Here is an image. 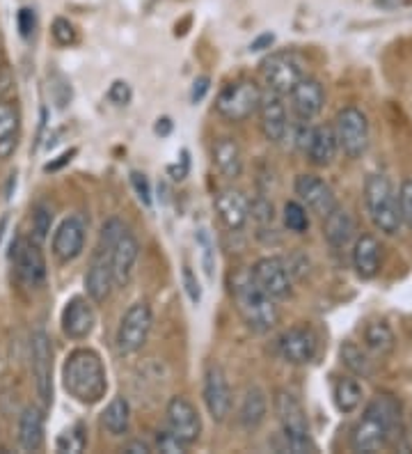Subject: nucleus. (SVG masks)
I'll return each mask as SVG.
<instances>
[{
  "mask_svg": "<svg viewBox=\"0 0 412 454\" xmlns=\"http://www.w3.org/2000/svg\"><path fill=\"white\" fill-rule=\"evenodd\" d=\"M170 131H172L170 117H163V120H159V122H156V133H159V136H170Z\"/></svg>",
  "mask_w": 412,
  "mask_h": 454,
  "instance_id": "obj_50",
  "label": "nucleus"
},
{
  "mask_svg": "<svg viewBox=\"0 0 412 454\" xmlns=\"http://www.w3.org/2000/svg\"><path fill=\"white\" fill-rule=\"evenodd\" d=\"M62 333L69 340H85L92 335L94 324H97V315H94L92 301L85 296H74L66 301L65 310H62Z\"/></svg>",
  "mask_w": 412,
  "mask_h": 454,
  "instance_id": "obj_21",
  "label": "nucleus"
},
{
  "mask_svg": "<svg viewBox=\"0 0 412 454\" xmlns=\"http://www.w3.org/2000/svg\"><path fill=\"white\" fill-rule=\"evenodd\" d=\"M266 88L275 95L286 97L305 78L300 58L293 51H275L259 65Z\"/></svg>",
  "mask_w": 412,
  "mask_h": 454,
  "instance_id": "obj_6",
  "label": "nucleus"
},
{
  "mask_svg": "<svg viewBox=\"0 0 412 454\" xmlns=\"http://www.w3.org/2000/svg\"><path fill=\"white\" fill-rule=\"evenodd\" d=\"M259 97H261V90L257 88V83H253V81H234V83H227L218 92L215 111L229 122H243L253 113H257Z\"/></svg>",
  "mask_w": 412,
  "mask_h": 454,
  "instance_id": "obj_9",
  "label": "nucleus"
},
{
  "mask_svg": "<svg viewBox=\"0 0 412 454\" xmlns=\"http://www.w3.org/2000/svg\"><path fill=\"white\" fill-rule=\"evenodd\" d=\"M266 416H268V397L264 390L257 386L247 388L241 399V406H238V425L243 427V432H257L266 422Z\"/></svg>",
  "mask_w": 412,
  "mask_h": 454,
  "instance_id": "obj_27",
  "label": "nucleus"
},
{
  "mask_svg": "<svg viewBox=\"0 0 412 454\" xmlns=\"http://www.w3.org/2000/svg\"><path fill=\"white\" fill-rule=\"evenodd\" d=\"M17 26H19V35H21L23 39L33 37L35 30H37V14H35V10H30V7H21L17 14Z\"/></svg>",
  "mask_w": 412,
  "mask_h": 454,
  "instance_id": "obj_43",
  "label": "nucleus"
},
{
  "mask_svg": "<svg viewBox=\"0 0 412 454\" xmlns=\"http://www.w3.org/2000/svg\"><path fill=\"white\" fill-rule=\"evenodd\" d=\"M101 425L110 436H127L131 429V404L124 397H113L101 413Z\"/></svg>",
  "mask_w": 412,
  "mask_h": 454,
  "instance_id": "obj_30",
  "label": "nucleus"
},
{
  "mask_svg": "<svg viewBox=\"0 0 412 454\" xmlns=\"http://www.w3.org/2000/svg\"><path fill=\"white\" fill-rule=\"evenodd\" d=\"M108 99L115 106H128L133 99V90L127 81H115L108 88Z\"/></svg>",
  "mask_w": 412,
  "mask_h": 454,
  "instance_id": "obj_45",
  "label": "nucleus"
},
{
  "mask_svg": "<svg viewBox=\"0 0 412 454\" xmlns=\"http://www.w3.org/2000/svg\"><path fill=\"white\" fill-rule=\"evenodd\" d=\"M204 406L214 422H225L231 413V390L225 370L211 363L204 372Z\"/></svg>",
  "mask_w": 412,
  "mask_h": 454,
  "instance_id": "obj_16",
  "label": "nucleus"
},
{
  "mask_svg": "<svg viewBox=\"0 0 412 454\" xmlns=\"http://www.w3.org/2000/svg\"><path fill=\"white\" fill-rule=\"evenodd\" d=\"M337 152H339V143H337L335 129L321 124V127H314L309 131L307 147H305L309 163H314L316 168L332 166L337 159Z\"/></svg>",
  "mask_w": 412,
  "mask_h": 454,
  "instance_id": "obj_24",
  "label": "nucleus"
},
{
  "mask_svg": "<svg viewBox=\"0 0 412 454\" xmlns=\"http://www.w3.org/2000/svg\"><path fill=\"white\" fill-rule=\"evenodd\" d=\"M284 227L289 232L305 234L309 230V214L307 207L302 205L300 200H289L284 205Z\"/></svg>",
  "mask_w": 412,
  "mask_h": 454,
  "instance_id": "obj_35",
  "label": "nucleus"
},
{
  "mask_svg": "<svg viewBox=\"0 0 412 454\" xmlns=\"http://www.w3.org/2000/svg\"><path fill=\"white\" fill-rule=\"evenodd\" d=\"M353 269L362 280H371L380 271V241L374 234H360L353 244Z\"/></svg>",
  "mask_w": 412,
  "mask_h": 454,
  "instance_id": "obj_25",
  "label": "nucleus"
},
{
  "mask_svg": "<svg viewBox=\"0 0 412 454\" xmlns=\"http://www.w3.org/2000/svg\"><path fill=\"white\" fill-rule=\"evenodd\" d=\"M154 326V312L144 301H137L124 312L117 326L115 344L121 354H137L149 340V333Z\"/></svg>",
  "mask_w": 412,
  "mask_h": 454,
  "instance_id": "obj_7",
  "label": "nucleus"
},
{
  "mask_svg": "<svg viewBox=\"0 0 412 454\" xmlns=\"http://www.w3.org/2000/svg\"><path fill=\"white\" fill-rule=\"evenodd\" d=\"M332 397H335L337 409L348 416V413H353V411L360 406V402H362V386H360L357 379L344 377L335 383V393H332Z\"/></svg>",
  "mask_w": 412,
  "mask_h": 454,
  "instance_id": "obj_32",
  "label": "nucleus"
},
{
  "mask_svg": "<svg viewBox=\"0 0 412 454\" xmlns=\"http://www.w3.org/2000/svg\"><path fill=\"white\" fill-rule=\"evenodd\" d=\"M137 257H140V244H137V239L133 237V232L124 230L108 255V264L110 271H113L115 287H127V285L131 283Z\"/></svg>",
  "mask_w": 412,
  "mask_h": 454,
  "instance_id": "obj_19",
  "label": "nucleus"
},
{
  "mask_svg": "<svg viewBox=\"0 0 412 454\" xmlns=\"http://www.w3.org/2000/svg\"><path fill=\"white\" fill-rule=\"evenodd\" d=\"M12 264L26 287H42L46 280V260L35 239L17 237L12 244Z\"/></svg>",
  "mask_w": 412,
  "mask_h": 454,
  "instance_id": "obj_11",
  "label": "nucleus"
},
{
  "mask_svg": "<svg viewBox=\"0 0 412 454\" xmlns=\"http://www.w3.org/2000/svg\"><path fill=\"white\" fill-rule=\"evenodd\" d=\"M30 372L39 402L51 406L53 402V347L46 331H35L30 335Z\"/></svg>",
  "mask_w": 412,
  "mask_h": 454,
  "instance_id": "obj_10",
  "label": "nucleus"
},
{
  "mask_svg": "<svg viewBox=\"0 0 412 454\" xmlns=\"http://www.w3.org/2000/svg\"><path fill=\"white\" fill-rule=\"evenodd\" d=\"M209 76H199L195 83H192V92H190V101L192 104H198V101L204 99V95L209 92Z\"/></svg>",
  "mask_w": 412,
  "mask_h": 454,
  "instance_id": "obj_47",
  "label": "nucleus"
},
{
  "mask_svg": "<svg viewBox=\"0 0 412 454\" xmlns=\"http://www.w3.org/2000/svg\"><path fill=\"white\" fill-rule=\"evenodd\" d=\"M319 349V340L307 326H293L284 331L275 342V351L289 365H307Z\"/></svg>",
  "mask_w": 412,
  "mask_h": 454,
  "instance_id": "obj_15",
  "label": "nucleus"
},
{
  "mask_svg": "<svg viewBox=\"0 0 412 454\" xmlns=\"http://www.w3.org/2000/svg\"><path fill=\"white\" fill-rule=\"evenodd\" d=\"M293 191H296L298 200L302 205L307 207V211L316 214V216H328L330 211L337 207L335 191L328 182H323L321 177L312 175V172H302L298 175L296 182H293Z\"/></svg>",
  "mask_w": 412,
  "mask_h": 454,
  "instance_id": "obj_17",
  "label": "nucleus"
},
{
  "mask_svg": "<svg viewBox=\"0 0 412 454\" xmlns=\"http://www.w3.org/2000/svg\"><path fill=\"white\" fill-rule=\"evenodd\" d=\"M183 287H186L188 299H190L192 303H202V287H199L198 278H195V273H192V269L188 264H183Z\"/></svg>",
  "mask_w": 412,
  "mask_h": 454,
  "instance_id": "obj_46",
  "label": "nucleus"
},
{
  "mask_svg": "<svg viewBox=\"0 0 412 454\" xmlns=\"http://www.w3.org/2000/svg\"><path fill=\"white\" fill-rule=\"evenodd\" d=\"M273 42H275V35L273 33L259 35V37L254 39L253 44H250V51H253V53H257V51H266V49H270V46H273Z\"/></svg>",
  "mask_w": 412,
  "mask_h": 454,
  "instance_id": "obj_48",
  "label": "nucleus"
},
{
  "mask_svg": "<svg viewBox=\"0 0 412 454\" xmlns=\"http://www.w3.org/2000/svg\"><path fill=\"white\" fill-rule=\"evenodd\" d=\"M339 356L341 363H344L355 377H371V374H374V363L369 360V356L364 354L360 344L344 342L341 344Z\"/></svg>",
  "mask_w": 412,
  "mask_h": 454,
  "instance_id": "obj_34",
  "label": "nucleus"
},
{
  "mask_svg": "<svg viewBox=\"0 0 412 454\" xmlns=\"http://www.w3.org/2000/svg\"><path fill=\"white\" fill-rule=\"evenodd\" d=\"M124 452H128V454H149V452H152V448H149L144 441H131V443L124 445Z\"/></svg>",
  "mask_w": 412,
  "mask_h": 454,
  "instance_id": "obj_49",
  "label": "nucleus"
},
{
  "mask_svg": "<svg viewBox=\"0 0 412 454\" xmlns=\"http://www.w3.org/2000/svg\"><path fill=\"white\" fill-rule=\"evenodd\" d=\"M323 237L335 250L346 248L355 239V221L348 214V209L337 205L330 211L328 216H323Z\"/></svg>",
  "mask_w": 412,
  "mask_h": 454,
  "instance_id": "obj_26",
  "label": "nucleus"
},
{
  "mask_svg": "<svg viewBox=\"0 0 412 454\" xmlns=\"http://www.w3.org/2000/svg\"><path fill=\"white\" fill-rule=\"evenodd\" d=\"M215 211H218L220 221L225 223L227 230L238 232L250 221V200L243 191L238 189H222L214 198Z\"/></svg>",
  "mask_w": 412,
  "mask_h": 454,
  "instance_id": "obj_22",
  "label": "nucleus"
},
{
  "mask_svg": "<svg viewBox=\"0 0 412 454\" xmlns=\"http://www.w3.org/2000/svg\"><path fill=\"white\" fill-rule=\"evenodd\" d=\"M254 283L275 301L289 299L293 292V276L282 257H261L250 269Z\"/></svg>",
  "mask_w": 412,
  "mask_h": 454,
  "instance_id": "obj_12",
  "label": "nucleus"
},
{
  "mask_svg": "<svg viewBox=\"0 0 412 454\" xmlns=\"http://www.w3.org/2000/svg\"><path fill=\"white\" fill-rule=\"evenodd\" d=\"M85 237H88L85 218L78 216V214L65 218L53 232V241H51L55 260L62 262V264L78 260L82 255V250H85Z\"/></svg>",
  "mask_w": 412,
  "mask_h": 454,
  "instance_id": "obj_14",
  "label": "nucleus"
},
{
  "mask_svg": "<svg viewBox=\"0 0 412 454\" xmlns=\"http://www.w3.org/2000/svg\"><path fill=\"white\" fill-rule=\"evenodd\" d=\"M51 225H53V209L46 202H37L33 207V216H30V230H33V237L30 239H35L37 244L46 241Z\"/></svg>",
  "mask_w": 412,
  "mask_h": 454,
  "instance_id": "obj_36",
  "label": "nucleus"
},
{
  "mask_svg": "<svg viewBox=\"0 0 412 454\" xmlns=\"http://www.w3.org/2000/svg\"><path fill=\"white\" fill-rule=\"evenodd\" d=\"M198 246L202 248V266H204V273L209 280H214L215 273V246H214V239L206 230H199L198 232Z\"/></svg>",
  "mask_w": 412,
  "mask_h": 454,
  "instance_id": "obj_38",
  "label": "nucleus"
},
{
  "mask_svg": "<svg viewBox=\"0 0 412 454\" xmlns=\"http://www.w3.org/2000/svg\"><path fill=\"white\" fill-rule=\"evenodd\" d=\"M165 418H167V429L175 434L179 441L190 448L199 441L202 436V418H199L198 406L192 404L188 397L176 395L167 402V409H165Z\"/></svg>",
  "mask_w": 412,
  "mask_h": 454,
  "instance_id": "obj_13",
  "label": "nucleus"
},
{
  "mask_svg": "<svg viewBox=\"0 0 412 454\" xmlns=\"http://www.w3.org/2000/svg\"><path fill=\"white\" fill-rule=\"evenodd\" d=\"M289 101H292V113L298 122L307 124L312 120L319 117V113L323 111L325 104V92L323 85L316 81V78H302L300 83L289 92Z\"/></svg>",
  "mask_w": 412,
  "mask_h": 454,
  "instance_id": "obj_20",
  "label": "nucleus"
},
{
  "mask_svg": "<svg viewBox=\"0 0 412 454\" xmlns=\"http://www.w3.org/2000/svg\"><path fill=\"white\" fill-rule=\"evenodd\" d=\"M62 386L66 395L82 406L99 404L108 390V374L104 360L94 349H74L62 365Z\"/></svg>",
  "mask_w": 412,
  "mask_h": 454,
  "instance_id": "obj_2",
  "label": "nucleus"
},
{
  "mask_svg": "<svg viewBox=\"0 0 412 454\" xmlns=\"http://www.w3.org/2000/svg\"><path fill=\"white\" fill-rule=\"evenodd\" d=\"M273 409L282 427V438H284V448L282 450L293 454L316 452L319 450L312 441V434H309L307 413H305L296 395L289 393V390H277L273 397Z\"/></svg>",
  "mask_w": 412,
  "mask_h": 454,
  "instance_id": "obj_4",
  "label": "nucleus"
},
{
  "mask_svg": "<svg viewBox=\"0 0 412 454\" xmlns=\"http://www.w3.org/2000/svg\"><path fill=\"white\" fill-rule=\"evenodd\" d=\"M51 35H53L55 44H60V46L76 44V28H74V23L69 21V19H62V17L55 19Z\"/></svg>",
  "mask_w": 412,
  "mask_h": 454,
  "instance_id": "obj_39",
  "label": "nucleus"
},
{
  "mask_svg": "<svg viewBox=\"0 0 412 454\" xmlns=\"http://www.w3.org/2000/svg\"><path fill=\"white\" fill-rule=\"evenodd\" d=\"M399 209H401V221L412 230V179H403L399 189Z\"/></svg>",
  "mask_w": 412,
  "mask_h": 454,
  "instance_id": "obj_41",
  "label": "nucleus"
},
{
  "mask_svg": "<svg viewBox=\"0 0 412 454\" xmlns=\"http://www.w3.org/2000/svg\"><path fill=\"white\" fill-rule=\"evenodd\" d=\"M115 287L113 280V271L105 257L92 255V264H89L88 273H85V292H88L92 303H104L110 299V292Z\"/></svg>",
  "mask_w": 412,
  "mask_h": 454,
  "instance_id": "obj_28",
  "label": "nucleus"
},
{
  "mask_svg": "<svg viewBox=\"0 0 412 454\" xmlns=\"http://www.w3.org/2000/svg\"><path fill=\"white\" fill-rule=\"evenodd\" d=\"M131 186L133 191H136L137 200H140L144 207L152 205V186H149V179L144 172H137V170L131 172Z\"/></svg>",
  "mask_w": 412,
  "mask_h": 454,
  "instance_id": "obj_44",
  "label": "nucleus"
},
{
  "mask_svg": "<svg viewBox=\"0 0 412 454\" xmlns=\"http://www.w3.org/2000/svg\"><path fill=\"white\" fill-rule=\"evenodd\" d=\"M19 113L14 106L0 101V154L7 156L17 145Z\"/></svg>",
  "mask_w": 412,
  "mask_h": 454,
  "instance_id": "obj_31",
  "label": "nucleus"
},
{
  "mask_svg": "<svg viewBox=\"0 0 412 454\" xmlns=\"http://www.w3.org/2000/svg\"><path fill=\"white\" fill-rule=\"evenodd\" d=\"M364 207L378 232L394 237L401 230V209H399V195L385 175H369L364 182Z\"/></svg>",
  "mask_w": 412,
  "mask_h": 454,
  "instance_id": "obj_5",
  "label": "nucleus"
},
{
  "mask_svg": "<svg viewBox=\"0 0 412 454\" xmlns=\"http://www.w3.org/2000/svg\"><path fill=\"white\" fill-rule=\"evenodd\" d=\"M335 136L339 150L348 159H360L369 150V138H371L367 115L355 106L341 108L335 120Z\"/></svg>",
  "mask_w": 412,
  "mask_h": 454,
  "instance_id": "obj_8",
  "label": "nucleus"
},
{
  "mask_svg": "<svg viewBox=\"0 0 412 454\" xmlns=\"http://www.w3.org/2000/svg\"><path fill=\"white\" fill-rule=\"evenodd\" d=\"M55 448H58V452H82V448H85L82 427L76 425L72 427V429H65V432L58 436V441H55Z\"/></svg>",
  "mask_w": 412,
  "mask_h": 454,
  "instance_id": "obj_37",
  "label": "nucleus"
},
{
  "mask_svg": "<svg viewBox=\"0 0 412 454\" xmlns=\"http://www.w3.org/2000/svg\"><path fill=\"white\" fill-rule=\"evenodd\" d=\"M234 303L245 322V326L254 333H268L280 324V308L273 296L264 292L253 280L250 271H243L234 278Z\"/></svg>",
  "mask_w": 412,
  "mask_h": 454,
  "instance_id": "obj_3",
  "label": "nucleus"
},
{
  "mask_svg": "<svg viewBox=\"0 0 412 454\" xmlns=\"http://www.w3.org/2000/svg\"><path fill=\"white\" fill-rule=\"evenodd\" d=\"M156 448L167 454H183L188 450V445L183 441H179L170 429H165V432L156 434Z\"/></svg>",
  "mask_w": 412,
  "mask_h": 454,
  "instance_id": "obj_42",
  "label": "nucleus"
},
{
  "mask_svg": "<svg viewBox=\"0 0 412 454\" xmlns=\"http://www.w3.org/2000/svg\"><path fill=\"white\" fill-rule=\"evenodd\" d=\"M17 441L23 452H39L44 448V411L26 406L19 416Z\"/></svg>",
  "mask_w": 412,
  "mask_h": 454,
  "instance_id": "obj_23",
  "label": "nucleus"
},
{
  "mask_svg": "<svg viewBox=\"0 0 412 454\" xmlns=\"http://www.w3.org/2000/svg\"><path fill=\"white\" fill-rule=\"evenodd\" d=\"M364 347L374 354L385 356L394 349V333L385 322H371L364 326Z\"/></svg>",
  "mask_w": 412,
  "mask_h": 454,
  "instance_id": "obj_33",
  "label": "nucleus"
},
{
  "mask_svg": "<svg viewBox=\"0 0 412 454\" xmlns=\"http://www.w3.org/2000/svg\"><path fill=\"white\" fill-rule=\"evenodd\" d=\"M214 166L227 179L241 177L243 172V152L241 145L234 138H218L214 143Z\"/></svg>",
  "mask_w": 412,
  "mask_h": 454,
  "instance_id": "obj_29",
  "label": "nucleus"
},
{
  "mask_svg": "<svg viewBox=\"0 0 412 454\" xmlns=\"http://www.w3.org/2000/svg\"><path fill=\"white\" fill-rule=\"evenodd\" d=\"M376 3L383 7H399V5H406L408 0H376Z\"/></svg>",
  "mask_w": 412,
  "mask_h": 454,
  "instance_id": "obj_51",
  "label": "nucleus"
},
{
  "mask_svg": "<svg viewBox=\"0 0 412 454\" xmlns=\"http://www.w3.org/2000/svg\"><path fill=\"white\" fill-rule=\"evenodd\" d=\"M250 218H254L257 223L261 225H270L275 218V209H273V202L264 195H259L254 202H250Z\"/></svg>",
  "mask_w": 412,
  "mask_h": 454,
  "instance_id": "obj_40",
  "label": "nucleus"
},
{
  "mask_svg": "<svg viewBox=\"0 0 412 454\" xmlns=\"http://www.w3.org/2000/svg\"><path fill=\"white\" fill-rule=\"evenodd\" d=\"M259 124H261V133L266 140L273 145L284 143L289 136V115H286V106L280 95H275L270 90L261 92L259 97Z\"/></svg>",
  "mask_w": 412,
  "mask_h": 454,
  "instance_id": "obj_18",
  "label": "nucleus"
},
{
  "mask_svg": "<svg viewBox=\"0 0 412 454\" xmlns=\"http://www.w3.org/2000/svg\"><path fill=\"white\" fill-rule=\"evenodd\" d=\"M401 432V406L392 395H376L351 432L355 452H380Z\"/></svg>",
  "mask_w": 412,
  "mask_h": 454,
  "instance_id": "obj_1",
  "label": "nucleus"
}]
</instances>
